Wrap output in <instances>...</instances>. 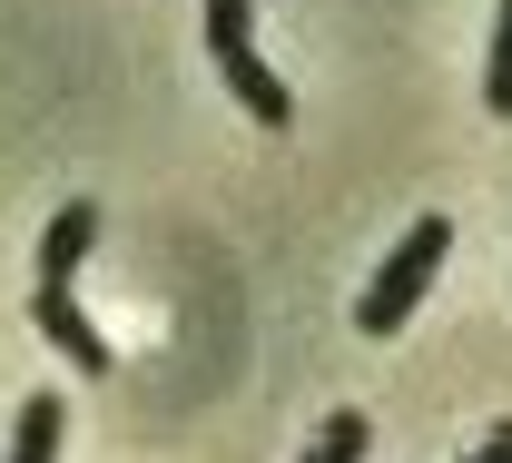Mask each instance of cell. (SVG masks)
<instances>
[{"mask_svg": "<svg viewBox=\"0 0 512 463\" xmlns=\"http://www.w3.org/2000/svg\"><path fill=\"white\" fill-rule=\"evenodd\" d=\"M444 257H453V217H414V227H404V247H394L375 276H365V296H355V326H365V335H394L414 306H424V286L444 276Z\"/></svg>", "mask_w": 512, "mask_h": 463, "instance_id": "cell-1", "label": "cell"}, {"mask_svg": "<svg viewBox=\"0 0 512 463\" xmlns=\"http://www.w3.org/2000/svg\"><path fill=\"white\" fill-rule=\"evenodd\" d=\"M30 326L50 335V345H60L79 375H109V335L79 316V296H69V286H30Z\"/></svg>", "mask_w": 512, "mask_h": 463, "instance_id": "cell-2", "label": "cell"}, {"mask_svg": "<svg viewBox=\"0 0 512 463\" xmlns=\"http://www.w3.org/2000/svg\"><path fill=\"white\" fill-rule=\"evenodd\" d=\"M207 60L227 69V89H237V109H247V119H266V129H286V119H296L286 79H276V69L256 60V40H227V50H207Z\"/></svg>", "mask_w": 512, "mask_h": 463, "instance_id": "cell-3", "label": "cell"}, {"mask_svg": "<svg viewBox=\"0 0 512 463\" xmlns=\"http://www.w3.org/2000/svg\"><path fill=\"white\" fill-rule=\"evenodd\" d=\"M89 247H99V207H89V198H69L60 217L40 227V286H69V276H79V257H89Z\"/></svg>", "mask_w": 512, "mask_h": 463, "instance_id": "cell-4", "label": "cell"}, {"mask_svg": "<svg viewBox=\"0 0 512 463\" xmlns=\"http://www.w3.org/2000/svg\"><path fill=\"white\" fill-rule=\"evenodd\" d=\"M60 424H69V395H40L20 404V424H10V463H60Z\"/></svg>", "mask_w": 512, "mask_h": 463, "instance_id": "cell-5", "label": "cell"}, {"mask_svg": "<svg viewBox=\"0 0 512 463\" xmlns=\"http://www.w3.org/2000/svg\"><path fill=\"white\" fill-rule=\"evenodd\" d=\"M365 444H375V424H365V404H335V414L316 424V444H306L296 463H365Z\"/></svg>", "mask_w": 512, "mask_h": 463, "instance_id": "cell-6", "label": "cell"}, {"mask_svg": "<svg viewBox=\"0 0 512 463\" xmlns=\"http://www.w3.org/2000/svg\"><path fill=\"white\" fill-rule=\"evenodd\" d=\"M483 99L512 119V0L493 10V60H483Z\"/></svg>", "mask_w": 512, "mask_h": 463, "instance_id": "cell-7", "label": "cell"}, {"mask_svg": "<svg viewBox=\"0 0 512 463\" xmlns=\"http://www.w3.org/2000/svg\"><path fill=\"white\" fill-rule=\"evenodd\" d=\"M463 463H512V424H493V434H483V444H473Z\"/></svg>", "mask_w": 512, "mask_h": 463, "instance_id": "cell-8", "label": "cell"}]
</instances>
